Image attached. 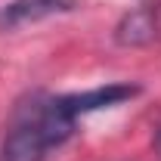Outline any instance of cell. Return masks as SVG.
<instances>
[{
  "label": "cell",
  "instance_id": "obj_1",
  "mask_svg": "<svg viewBox=\"0 0 161 161\" xmlns=\"http://www.w3.org/2000/svg\"><path fill=\"white\" fill-rule=\"evenodd\" d=\"M75 121L78 118L62 108L59 96L25 105L0 142V161H43L50 149L62 146L75 133Z\"/></svg>",
  "mask_w": 161,
  "mask_h": 161
},
{
  "label": "cell",
  "instance_id": "obj_2",
  "mask_svg": "<svg viewBox=\"0 0 161 161\" xmlns=\"http://www.w3.org/2000/svg\"><path fill=\"white\" fill-rule=\"evenodd\" d=\"M133 96H140V84L115 80V84H102V87L84 90V93H65V96H59V102L71 118H80V115H90V112H99V108L121 105Z\"/></svg>",
  "mask_w": 161,
  "mask_h": 161
},
{
  "label": "cell",
  "instance_id": "obj_3",
  "mask_svg": "<svg viewBox=\"0 0 161 161\" xmlns=\"http://www.w3.org/2000/svg\"><path fill=\"white\" fill-rule=\"evenodd\" d=\"M80 0H9L0 6V31H13L31 22L50 19V16H62L78 9Z\"/></svg>",
  "mask_w": 161,
  "mask_h": 161
},
{
  "label": "cell",
  "instance_id": "obj_4",
  "mask_svg": "<svg viewBox=\"0 0 161 161\" xmlns=\"http://www.w3.org/2000/svg\"><path fill=\"white\" fill-rule=\"evenodd\" d=\"M155 34H158V22H155V13L149 6L130 9L115 25V43L118 47H146L155 40Z\"/></svg>",
  "mask_w": 161,
  "mask_h": 161
},
{
  "label": "cell",
  "instance_id": "obj_5",
  "mask_svg": "<svg viewBox=\"0 0 161 161\" xmlns=\"http://www.w3.org/2000/svg\"><path fill=\"white\" fill-rule=\"evenodd\" d=\"M152 146H155V152L161 155V124H158V130H155V136H152Z\"/></svg>",
  "mask_w": 161,
  "mask_h": 161
}]
</instances>
